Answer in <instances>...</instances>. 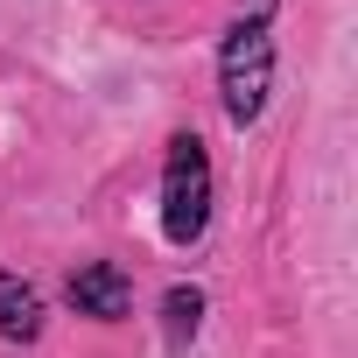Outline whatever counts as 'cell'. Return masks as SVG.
Here are the masks:
<instances>
[{
	"mask_svg": "<svg viewBox=\"0 0 358 358\" xmlns=\"http://www.w3.org/2000/svg\"><path fill=\"white\" fill-rule=\"evenodd\" d=\"M211 232V148L197 134H176L162 162V239L197 246Z\"/></svg>",
	"mask_w": 358,
	"mask_h": 358,
	"instance_id": "2",
	"label": "cell"
},
{
	"mask_svg": "<svg viewBox=\"0 0 358 358\" xmlns=\"http://www.w3.org/2000/svg\"><path fill=\"white\" fill-rule=\"evenodd\" d=\"M197 330H204V288H197V281H176V288L162 295V344L183 358V351L197 344Z\"/></svg>",
	"mask_w": 358,
	"mask_h": 358,
	"instance_id": "5",
	"label": "cell"
},
{
	"mask_svg": "<svg viewBox=\"0 0 358 358\" xmlns=\"http://www.w3.org/2000/svg\"><path fill=\"white\" fill-rule=\"evenodd\" d=\"M71 309L78 316H92V323H120L127 309H134V274L120 267V260H85L78 274H71Z\"/></svg>",
	"mask_w": 358,
	"mask_h": 358,
	"instance_id": "3",
	"label": "cell"
},
{
	"mask_svg": "<svg viewBox=\"0 0 358 358\" xmlns=\"http://www.w3.org/2000/svg\"><path fill=\"white\" fill-rule=\"evenodd\" d=\"M0 337L8 344H36L43 337V295H36V281H22L8 267H0Z\"/></svg>",
	"mask_w": 358,
	"mask_h": 358,
	"instance_id": "4",
	"label": "cell"
},
{
	"mask_svg": "<svg viewBox=\"0 0 358 358\" xmlns=\"http://www.w3.org/2000/svg\"><path fill=\"white\" fill-rule=\"evenodd\" d=\"M274 0H253V8L225 29V50H218V106L225 120L246 134L260 113H267V92H274Z\"/></svg>",
	"mask_w": 358,
	"mask_h": 358,
	"instance_id": "1",
	"label": "cell"
}]
</instances>
